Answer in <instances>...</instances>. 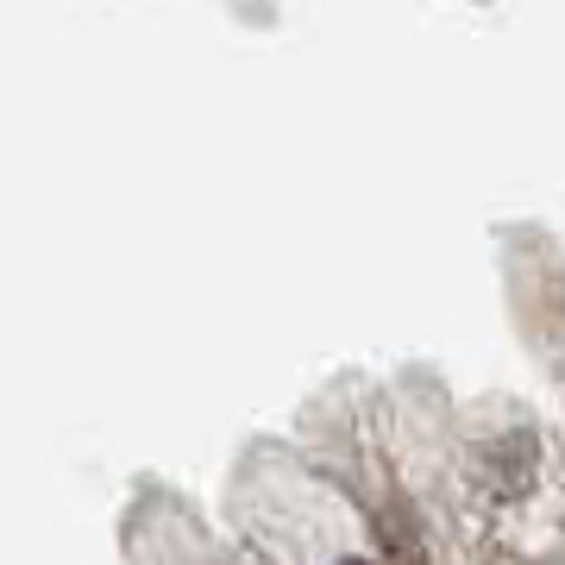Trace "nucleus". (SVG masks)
<instances>
[{"label": "nucleus", "mask_w": 565, "mask_h": 565, "mask_svg": "<svg viewBox=\"0 0 565 565\" xmlns=\"http://www.w3.org/2000/svg\"><path fill=\"white\" fill-rule=\"evenodd\" d=\"M340 565H371V559H340Z\"/></svg>", "instance_id": "1"}]
</instances>
